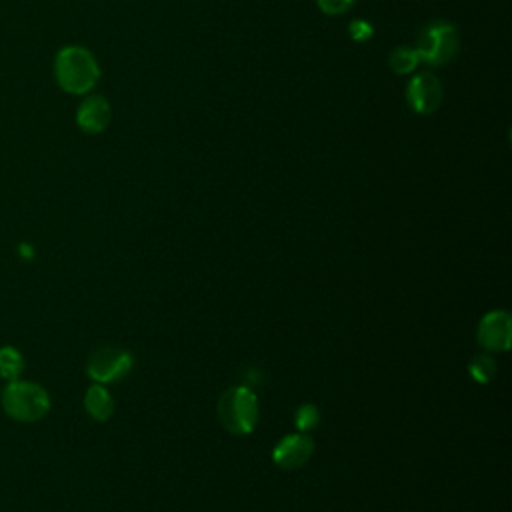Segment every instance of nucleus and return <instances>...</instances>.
<instances>
[{
    "instance_id": "obj_1",
    "label": "nucleus",
    "mask_w": 512,
    "mask_h": 512,
    "mask_svg": "<svg viewBox=\"0 0 512 512\" xmlns=\"http://www.w3.org/2000/svg\"><path fill=\"white\" fill-rule=\"evenodd\" d=\"M54 78L64 92L84 96L98 84L100 66L88 48L70 44L60 48L54 58Z\"/></svg>"
},
{
    "instance_id": "obj_2",
    "label": "nucleus",
    "mask_w": 512,
    "mask_h": 512,
    "mask_svg": "<svg viewBox=\"0 0 512 512\" xmlns=\"http://www.w3.org/2000/svg\"><path fill=\"white\" fill-rule=\"evenodd\" d=\"M4 412L16 422H38L50 410V396L44 386L30 380H12L0 390Z\"/></svg>"
},
{
    "instance_id": "obj_3",
    "label": "nucleus",
    "mask_w": 512,
    "mask_h": 512,
    "mask_svg": "<svg viewBox=\"0 0 512 512\" xmlns=\"http://www.w3.org/2000/svg\"><path fill=\"white\" fill-rule=\"evenodd\" d=\"M420 62L444 66L452 62L460 50V34L448 20H434L422 28L414 46Z\"/></svg>"
},
{
    "instance_id": "obj_4",
    "label": "nucleus",
    "mask_w": 512,
    "mask_h": 512,
    "mask_svg": "<svg viewBox=\"0 0 512 512\" xmlns=\"http://www.w3.org/2000/svg\"><path fill=\"white\" fill-rule=\"evenodd\" d=\"M220 420L234 434H246L256 424V396L246 388L228 390L220 400Z\"/></svg>"
},
{
    "instance_id": "obj_5",
    "label": "nucleus",
    "mask_w": 512,
    "mask_h": 512,
    "mask_svg": "<svg viewBox=\"0 0 512 512\" xmlns=\"http://www.w3.org/2000/svg\"><path fill=\"white\" fill-rule=\"evenodd\" d=\"M406 102L420 116L434 114L442 104V84L432 72H418L406 86Z\"/></svg>"
},
{
    "instance_id": "obj_6",
    "label": "nucleus",
    "mask_w": 512,
    "mask_h": 512,
    "mask_svg": "<svg viewBox=\"0 0 512 512\" xmlns=\"http://www.w3.org/2000/svg\"><path fill=\"white\" fill-rule=\"evenodd\" d=\"M130 354L120 350V348H100L88 358V376L96 380V384H106V382H116L120 380L128 370H130Z\"/></svg>"
},
{
    "instance_id": "obj_7",
    "label": "nucleus",
    "mask_w": 512,
    "mask_h": 512,
    "mask_svg": "<svg viewBox=\"0 0 512 512\" xmlns=\"http://www.w3.org/2000/svg\"><path fill=\"white\" fill-rule=\"evenodd\" d=\"M110 120V102L100 94H88L76 110V124L86 134H102L108 128Z\"/></svg>"
},
{
    "instance_id": "obj_8",
    "label": "nucleus",
    "mask_w": 512,
    "mask_h": 512,
    "mask_svg": "<svg viewBox=\"0 0 512 512\" xmlns=\"http://www.w3.org/2000/svg\"><path fill=\"white\" fill-rule=\"evenodd\" d=\"M480 342L490 350H506L510 342V316L506 312H490L478 328Z\"/></svg>"
},
{
    "instance_id": "obj_9",
    "label": "nucleus",
    "mask_w": 512,
    "mask_h": 512,
    "mask_svg": "<svg viewBox=\"0 0 512 512\" xmlns=\"http://www.w3.org/2000/svg\"><path fill=\"white\" fill-rule=\"evenodd\" d=\"M312 454V440L304 434H294L284 438L276 450H274V460L282 466V468H298L300 464H304L308 460V456Z\"/></svg>"
},
{
    "instance_id": "obj_10",
    "label": "nucleus",
    "mask_w": 512,
    "mask_h": 512,
    "mask_svg": "<svg viewBox=\"0 0 512 512\" xmlns=\"http://www.w3.org/2000/svg\"><path fill=\"white\" fill-rule=\"evenodd\" d=\"M84 408L86 412L96 420H106L114 410V400L108 394V390L102 384H94L86 390L84 396Z\"/></svg>"
},
{
    "instance_id": "obj_11",
    "label": "nucleus",
    "mask_w": 512,
    "mask_h": 512,
    "mask_svg": "<svg viewBox=\"0 0 512 512\" xmlns=\"http://www.w3.org/2000/svg\"><path fill=\"white\" fill-rule=\"evenodd\" d=\"M24 368H26L24 354L16 346H10V344L0 346V378L8 382L18 380Z\"/></svg>"
},
{
    "instance_id": "obj_12",
    "label": "nucleus",
    "mask_w": 512,
    "mask_h": 512,
    "mask_svg": "<svg viewBox=\"0 0 512 512\" xmlns=\"http://www.w3.org/2000/svg\"><path fill=\"white\" fill-rule=\"evenodd\" d=\"M420 64V58L410 46H396L388 56V66L394 74H410Z\"/></svg>"
},
{
    "instance_id": "obj_13",
    "label": "nucleus",
    "mask_w": 512,
    "mask_h": 512,
    "mask_svg": "<svg viewBox=\"0 0 512 512\" xmlns=\"http://www.w3.org/2000/svg\"><path fill=\"white\" fill-rule=\"evenodd\" d=\"M354 4H356V0H316L318 10L326 16H340V14L348 12Z\"/></svg>"
},
{
    "instance_id": "obj_14",
    "label": "nucleus",
    "mask_w": 512,
    "mask_h": 512,
    "mask_svg": "<svg viewBox=\"0 0 512 512\" xmlns=\"http://www.w3.org/2000/svg\"><path fill=\"white\" fill-rule=\"evenodd\" d=\"M374 34V28L370 22L366 20H352L348 24V36L354 40V42H368Z\"/></svg>"
},
{
    "instance_id": "obj_15",
    "label": "nucleus",
    "mask_w": 512,
    "mask_h": 512,
    "mask_svg": "<svg viewBox=\"0 0 512 512\" xmlns=\"http://www.w3.org/2000/svg\"><path fill=\"white\" fill-rule=\"evenodd\" d=\"M470 370H472V374H474L476 378L486 380V378H490V374L494 372V364H492V360H490L488 356H480V358L474 360V364L470 366Z\"/></svg>"
},
{
    "instance_id": "obj_16",
    "label": "nucleus",
    "mask_w": 512,
    "mask_h": 512,
    "mask_svg": "<svg viewBox=\"0 0 512 512\" xmlns=\"http://www.w3.org/2000/svg\"><path fill=\"white\" fill-rule=\"evenodd\" d=\"M318 414L312 406H302L300 412H298V426L300 428H310L314 422H316Z\"/></svg>"
}]
</instances>
